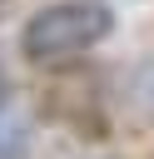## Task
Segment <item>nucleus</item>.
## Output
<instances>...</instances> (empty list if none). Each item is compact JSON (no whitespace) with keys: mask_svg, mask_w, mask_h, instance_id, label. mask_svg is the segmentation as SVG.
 I'll list each match as a JSON object with an SVG mask.
<instances>
[{"mask_svg":"<svg viewBox=\"0 0 154 159\" xmlns=\"http://www.w3.org/2000/svg\"><path fill=\"white\" fill-rule=\"evenodd\" d=\"M114 30V15L94 0H55L45 10H35L20 30V50L35 65H65L84 50H94L104 35Z\"/></svg>","mask_w":154,"mask_h":159,"instance_id":"f257e3e1","label":"nucleus"},{"mask_svg":"<svg viewBox=\"0 0 154 159\" xmlns=\"http://www.w3.org/2000/svg\"><path fill=\"white\" fill-rule=\"evenodd\" d=\"M144 99V109H139V124H154V60L149 65H139L129 80H124V109L134 114V104Z\"/></svg>","mask_w":154,"mask_h":159,"instance_id":"f03ea898","label":"nucleus"},{"mask_svg":"<svg viewBox=\"0 0 154 159\" xmlns=\"http://www.w3.org/2000/svg\"><path fill=\"white\" fill-rule=\"evenodd\" d=\"M0 159H20V154H10V149H5V144H0Z\"/></svg>","mask_w":154,"mask_h":159,"instance_id":"7ed1b4c3","label":"nucleus"},{"mask_svg":"<svg viewBox=\"0 0 154 159\" xmlns=\"http://www.w3.org/2000/svg\"><path fill=\"white\" fill-rule=\"evenodd\" d=\"M0 10H5V0H0Z\"/></svg>","mask_w":154,"mask_h":159,"instance_id":"20e7f679","label":"nucleus"},{"mask_svg":"<svg viewBox=\"0 0 154 159\" xmlns=\"http://www.w3.org/2000/svg\"><path fill=\"white\" fill-rule=\"evenodd\" d=\"M149 159H154V154H149Z\"/></svg>","mask_w":154,"mask_h":159,"instance_id":"39448f33","label":"nucleus"}]
</instances>
